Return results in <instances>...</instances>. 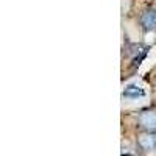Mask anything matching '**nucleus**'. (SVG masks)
<instances>
[{
	"label": "nucleus",
	"instance_id": "4",
	"mask_svg": "<svg viewBox=\"0 0 156 156\" xmlns=\"http://www.w3.org/2000/svg\"><path fill=\"white\" fill-rule=\"evenodd\" d=\"M144 95H145L144 89L139 87V86H134V84L128 86L123 90V97H126V98H137V97H144Z\"/></svg>",
	"mask_w": 156,
	"mask_h": 156
},
{
	"label": "nucleus",
	"instance_id": "1",
	"mask_svg": "<svg viewBox=\"0 0 156 156\" xmlns=\"http://www.w3.org/2000/svg\"><path fill=\"white\" fill-rule=\"evenodd\" d=\"M137 123L145 131H156V109H145L137 117Z\"/></svg>",
	"mask_w": 156,
	"mask_h": 156
},
{
	"label": "nucleus",
	"instance_id": "2",
	"mask_svg": "<svg viewBox=\"0 0 156 156\" xmlns=\"http://www.w3.org/2000/svg\"><path fill=\"white\" fill-rule=\"evenodd\" d=\"M140 27L145 31H156V9L147 8L139 17Z\"/></svg>",
	"mask_w": 156,
	"mask_h": 156
},
{
	"label": "nucleus",
	"instance_id": "3",
	"mask_svg": "<svg viewBox=\"0 0 156 156\" xmlns=\"http://www.w3.org/2000/svg\"><path fill=\"white\" fill-rule=\"evenodd\" d=\"M137 145L144 151H151L156 148V133L154 131H145L137 136Z\"/></svg>",
	"mask_w": 156,
	"mask_h": 156
}]
</instances>
